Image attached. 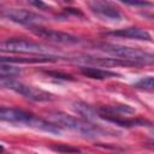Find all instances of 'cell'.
<instances>
[{
  "mask_svg": "<svg viewBox=\"0 0 154 154\" xmlns=\"http://www.w3.org/2000/svg\"><path fill=\"white\" fill-rule=\"evenodd\" d=\"M96 48L101 52H105L114 58L125 60L131 63L134 66L136 65H146V64H153V54L149 52H146L140 48L128 47L123 45L117 43H99Z\"/></svg>",
  "mask_w": 154,
  "mask_h": 154,
  "instance_id": "1",
  "label": "cell"
},
{
  "mask_svg": "<svg viewBox=\"0 0 154 154\" xmlns=\"http://www.w3.org/2000/svg\"><path fill=\"white\" fill-rule=\"evenodd\" d=\"M52 117L58 125L65 126L67 129L77 131V132H79L84 136H88V137H95V136L105 134V131L102 129H100L99 126L93 125V124L84 122V120H79L75 117H71V116L61 113V112H55L52 114Z\"/></svg>",
  "mask_w": 154,
  "mask_h": 154,
  "instance_id": "2",
  "label": "cell"
},
{
  "mask_svg": "<svg viewBox=\"0 0 154 154\" xmlns=\"http://www.w3.org/2000/svg\"><path fill=\"white\" fill-rule=\"evenodd\" d=\"M0 52L31 55H47V49L34 41L24 38H8L0 41Z\"/></svg>",
  "mask_w": 154,
  "mask_h": 154,
  "instance_id": "3",
  "label": "cell"
},
{
  "mask_svg": "<svg viewBox=\"0 0 154 154\" xmlns=\"http://www.w3.org/2000/svg\"><path fill=\"white\" fill-rule=\"evenodd\" d=\"M0 87L7 88L10 90H13L14 93L24 96L25 99H29L31 101H36V102H42V101H51L53 100V95L48 91H45L40 88H35L32 85H28L24 84L22 82L14 81V78L12 79H6V81H1L0 82Z\"/></svg>",
  "mask_w": 154,
  "mask_h": 154,
  "instance_id": "4",
  "label": "cell"
},
{
  "mask_svg": "<svg viewBox=\"0 0 154 154\" xmlns=\"http://www.w3.org/2000/svg\"><path fill=\"white\" fill-rule=\"evenodd\" d=\"M1 14L11 22H14V23H18L22 25H26V26L41 25L42 23L47 22V18L43 17L42 14L35 13V12L25 10V8L8 7V8L1 10Z\"/></svg>",
  "mask_w": 154,
  "mask_h": 154,
  "instance_id": "5",
  "label": "cell"
},
{
  "mask_svg": "<svg viewBox=\"0 0 154 154\" xmlns=\"http://www.w3.org/2000/svg\"><path fill=\"white\" fill-rule=\"evenodd\" d=\"M29 28L34 35L42 37L45 40L52 41V42L63 43V45H75V43H78L81 41L75 35L58 31V30H53V29H48V28H43L41 25H34V26H29Z\"/></svg>",
  "mask_w": 154,
  "mask_h": 154,
  "instance_id": "6",
  "label": "cell"
},
{
  "mask_svg": "<svg viewBox=\"0 0 154 154\" xmlns=\"http://www.w3.org/2000/svg\"><path fill=\"white\" fill-rule=\"evenodd\" d=\"M34 114L14 108V107H5L0 106V122H6V123H12V124H23L26 126H31Z\"/></svg>",
  "mask_w": 154,
  "mask_h": 154,
  "instance_id": "7",
  "label": "cell"
},
{
  "mask_svg": "<svg viewBox=\"0 0 154 154\" xmlns=\"http://www.w3.org/2000/svg\"><path fill=\"white\" fill-rule=\"evenodd\" d=\"M89 7H90L91 12H94L95 14H97L99 17H101L103 19L112 20V22H120L123 19L120 11L108 1L91 0L89 2Z\"/></svg>",
  "mask_w": 154,
  "mask_h": 154,
  "instance_id": "8",
  "label": "cell"
},
{
  "mask_svg": "<svg viewBox=\"0 0 154 154\" xmlns=\"http://www.w3.org/2000/svg\"><path fill=\"white\" fill-rule=\"evenodd\" d=\"M71 60L82 63V64H88V65H100V66H134L131 63L118 59V58H101V57H91V55H77L76 58H72Z\"/></svg>",
  "mask_w": 154,
  "mask_h": 154,
  "instance_id": "9",
  "label": "cell"
},
{
  "mask_svg": "<svg viewBox=\"0 0 154 154\" xmlns=\"http://www.w3.org/2000/svg\"><path fill=\"white\" fill-rule=\"evenodd\" d=\"M107 36H116V37H122V38H131V40H140V41H150L152 37L148 31L141 28H125V29H119L114 31L106 32Z\"/></svg>",
  "mask_w": 154,
  "mask_h": 154,
  "instance_id": "10",
  "label": "cell"
},
{
  "mask_svg": "<svg viewBox=\"0 0 154 154\" xmlns=\"http://www.w3.org/2000/svg\"><path fill=\"white\" fill-rule=\"evenodd\" d=\"M59 57L55 55H37V57H0V63H48V61H57Z\"/></svg>",
  "mask_w": 154,
  "mask_h": 154,
  "instance_id": "11",
  "label": "cell"
},
{
  "mask_svg": "<svg viewBox=\"0 0 154 154\" xmlns=\"http://www.w3.org/2000/svg\"><path fill=\"white\" fill-rule=\"evenodd\" d=\"M79 71L83 76L89 77V78H94V79H106V78H111V77H117L118 73L109 71V70H103V69H99V67H89V66H82L79 67Z\"/></svg>",
  "mask_w": 154,
  "mask_h": 154,
  "instance_id": "12",
  "label": "cell"
},
{
  "mask_svg": "<svg viewBox=\"0 0 154 154\" xmlns=\"http://www.w3.org/2000/svg\"><path fill=\"white\" fill-rule=\"evenodd\" d=\"M22 73L19 67H16L8 63H0V82L6 79H12Z\"/></svg>",
  "mask_w": 154,
  "mask_h": 154,
  "instance_id": "13",
  "label": "cell"
},
{
  "mask_svg": "<svg viewBox=\"0 0 154 154\" xmlns=\"http://www.w3.org/2000/svg\"><path fill=\"white\" fill-rule=\"evenodd\" d=\"M73 108L81 114L83 116L88 122H90L91 119L96 118V111L93 109L89 105L84 103V102H75L73 103Z\"/></svg>",
  "mask_w": 154,
  "mask_h": 154,
  "instance_id": "14",
  "label": "cell"
},
{
  "mask_svg": "<svg viewBox=\"0 0 154 154\" xmlns=\"http://www.w3.org/2000/svg\"><path fill=\"white\" fill-rule=\"evenodd\" d=\"M134 87H135V88H138V89H143V90L152 91L153 88H154V79H153L152 76L141 78L138 82H136V83L134 84Z\"/></svg>",
  "mask_w": 154,
  "mask_h": 154,
  "instance_id": "15",
  "label": "cell"
},
{
  "mask_svg": "<svg viewBox=\"0 0 154 154\" xmlns=\"http://www.w3.org/2000/svg\"><path fill=\"white\" fill-rule=\"evenodd\" d=\"M123 4H126L129 6H150L152 4L147 0H118Z\"/></svg>",
  "mask_w": 154,
  "mask_h": 154,
  "instance_id": "16",
  "label": "cell"
},
{
  "mask_svg": "<svg viewBox=\"0 0 154 154\" xmlns=\"http://www.w3.org/2000/svg\"><path fill=\"white\" fill-rule=\"evenodd\" d=\"M48 76H52L53 78H58V79H64V81H73L75 78H72V76L70 75H65L61 72H55V71H49L47 72Z\"/></svg>",
  "mask_w": 154,
  "mask_h": 154,
  "instance_id": "17",
  "label": "cell"
},
{
  "mask_svg": "<svg viewBox=\"0 0 154 154\" xmlns=\"http://www.w3.org/2000/svg\"><path fill=\"white\" fill-rule=\"evenodd\" d=\"M53 149L57 150V152H71V153H77V152H79V149H77V148H72V147L64 146V144H61V146H55V147H53Z\"/></svg>",
  "mask_w": 154,
  "mask_h": 154,
  "instance_id": "18",
  "label": "cell"
},
{
  "mask_svg": "<svg viewBox=\"0 0 154 154\" xmlns=\"http://www.w3.org/2000/svg\"><path fill=\"white\" fill-rule=\"evenodd\" d=\"M28 1L31 5H34L35 7H37V8H47V5L41 0H28Z\"/></svg>",
  "mask_w": 154,
  "mask_h": 154,
  "instance_id": "19",
  "label": "cell"
},
{
  "mask_svg": "<svg viewBox=\"0 0 154 154\" xmlns=\"http://www.w3.org/2000/svg\"><path fill=\"white\" fill-rule=\"evenodd\" d=\"M2 149H4V148H2V147H1V146H0V152H1V150H2Z\"/></svg>",
  "mask_w": 154,
  "mask_h": 154,
  "instance_id": "20",
  "label": "cell"
},
{
  "mask_svg": "<svg viewBox=\"0 0 154 154\" xmlns=\"http://www.w3.org/2000/svg\"><path fill=\"white\" fill-rule=\"evenodd\" d=\"M65 1H66V0H65Z\"/></svg>",
  "mask_w": 154,
  "mask_h": 154,
  "instance_id": "21",
  "label": "cell"
}]
</instances>
